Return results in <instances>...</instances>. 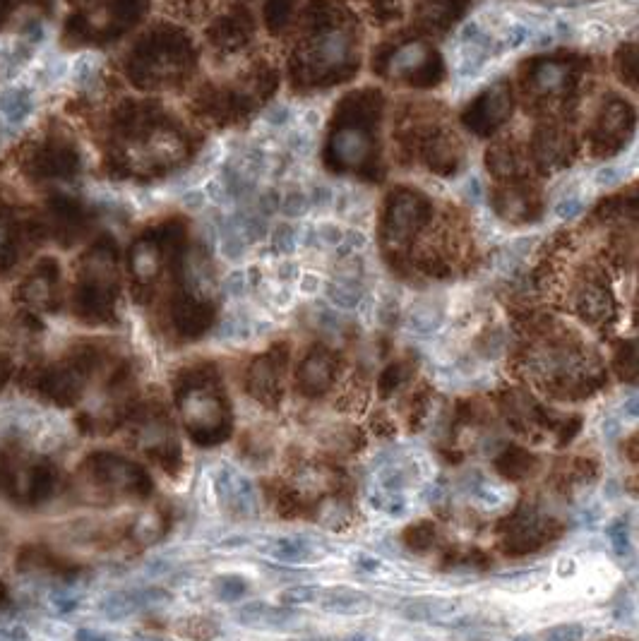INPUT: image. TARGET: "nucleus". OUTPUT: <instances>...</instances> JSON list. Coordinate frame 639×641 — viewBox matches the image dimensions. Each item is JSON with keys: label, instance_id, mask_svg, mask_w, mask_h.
Returning <instances> with one entry per match:
<instances>
[{"label": "nucleus", "instance_id": "nucleus-1", "mask_svg": "<svg viewBox=\"0 0 639 641\" xmlns=\"http://www.w3.org/2000/svg\"><path fill=\"white\" fill-rule=\"evenodd\" d=\"M176 406L185 433L195 445L214 447L231 437V409L212 373L183 370L176 382Z\"/></svg>", "mask_w": 639, "mask_h": 641}, {"label": "nucleus", "instance_id": "nucleus-2", "mask_svg": "<svg viewBox=\"0 0 639 641\" xmlns=\"http://www.w3.org/2000/svg\"><path fill=\"white\" fill-rule=\"evenodd\" d=\"M77 481L97 500H147L154 493L152 476L137 461L109 449L87 454L77 469Z\"/></svg>", "mask_w": 639, "mask_h": 641}, {"label": "nucleus", "instance_id": "nucleus-3", "mask_svg": "<svg viewBox=\"0 0 639 641\" xmlns=\"http://www.w3.org/2000/svg\"><path fill=\"white\" fill-rule=\"evenodd\" d=\"M99 365L101 356L97 351H82L68 361L49 365L34 375L29 389L46 404L58 406V409H75L85 399L89 382Z\"/></svg>", "mask_w": 639, "mask_h": 641}, {"label": "nucleus", "instance_id": "nucleus-4", "mask_svg": "<svg viewBox=\"0 0 639 641\" xmlns=\"http://www.w3.org/2000/svg\"><path fill=\"white\" fill-rule=\"evenodd\" d=\"M128 421L133 423L137 442H140L142 452L152 464L166 473H176L183 464L181 445H178L173 425L166 416L164 406L159 404H135L130 411Z\"/></svg>", "mask_w": 639, "mask_h": 641}, {"label": "nucleus", "instance_id": "nucleus-5", "mask_svg": "<svg viewBox=\"0 0 639 641\" xmlns=\"http://www.w3.org/2000/svg\"><path fill=\"white\" fill-rule=\"evenodd\" d=\"M503 529L507 531V538L503 543V550L507 555L534 553V550L543 548V545L555 541V538L560 536L558 521H543L527 507H522L519 512L512 514V517L505 521Z\"/></svg>", "mask_w": 639, "mask_h": 641}, {"label": "nucleus", "instance_id": "nucleus-6", "mask_svg": "<svg viewBox=\"0 0 639 641\" xmlns=\"http://www.w3.org/2000/svg\"><path fill=\"white\" fill-rule=\"evenodd\" d=\"M286 368V349H274L265 356L255 358L250 363L246 375V389L255 401H260L262 406H279L282 401V380Z\"/></svg>", "mask_w": 639, "mask_h": 641}, {"label": "nucleus", "instance_id": "nucleus-7", "mask_svg": "<svg viewBox=\"0 0 639 641\" xmlns=\"http://www.w3.org/2000/svg\"><path fill=\"white\" fill-rule=\"evenodd\" d=\"M217 497L231 517L246 519L258 512L255 485L234 466H222V471L217 473Z\"/></svg>", "mask_w": 639, "mask_h": 641}, {"label": "nucleus", "instance_id": "nucleus-8", "mask_svg": "<svg viewBox=\"0 0 639 641\" xmlns=\"http://www.w3.org/2000/svg\"><path fill=\"white\" fill-rule=\"evenodd\" d=\"M337 377V363L327 349H313L296 370V387L303 397L320 399L330 392Z\"/></svg>", "mask_w": 639, "mask_h": 641}, {"label": "nucleus", "instance_id": "nucleus-9", "mask_svg": "<svg viewBox=\"0 0 639 641\" xmlns=\"http://www.w3.org/2000/svg\"><path fill=\"white\" fill-rule=\"evenodd\" d=\"M17 567L32 569V572L58 574V577L77 572L73 560H68V557L61 555L56 548H51V545L46 543H27L25 548L17 553Z\"/></svg>", "mask_w": 639, "mask_h": 641}, {"label": "nucleus", "instance_id": "nucleus-10", "mask_svg": "<svg viewBox=\"0 0 639 641\" xmlns=\"http://www.w3.org/2000/svg\"><path fill=\"white\" fill-rule=\"evenodd\" d=\"M296 610L286 608V605H272L265 601L246 603L236 613L238 625L243 627H258V629H277L289 625L296 620Z\"/></svg>", "mask_w": 639, "mask_h": 641}, {"label": "nucleus", "instance_id": "nucleus-11", "mask_svg": "<svg viewBox=\"0 0 639 641\" xmlns=\"http://www.w3.org/2000/svg\"><path fill=\"white\" fill-rule=\"evenodd\" d=\"M493 466L500 476L507 478V481H524V478L534 471L536 457L529 452V449L510 445V447H505L498 457H495Z\"/></svg>", "mask_w": 639, "mask_h": 641}, {"label": "nucleus", "instance_id": "nucleus-12", "mask_svg": "<svg viewBox=\"0 0 639 641\" xmlns=\"http://www.w3.org/2000/svg\"><path fill=\"white\" fill-rule=\"evenodd\" d=\"M318 598H320L322 610H327V613H339V615L363 613V610H368V603H370V598L363 591L344 589V586H339V589L320 591Z\"/></svg>", "mask_w": 639, "mask_h": 641}, {"label": "nucleus", "instance_id": "nucleus-13", "mask_svg": "<svg viewBox=\"0 0 639 641\" xmlns=\"http://www.w3.org/2000/svg\"><path fill=\"white\" fill-rule=\"evenodd\" d=\"M277 562H289V565H298V562H306L313 557L315 545L306 536H282L277 538L270 548H267Z\"/></svg>", "mask_w": 639, "mask_h": 641}, {"label": "nucleus", "instance_id": "nucleus-14", "mask_svg": "<svg viewBox=\"0 0 639 641\" xmlns=\"http://www.w3.org/2000/svg\"><path fill=\"white\" fill-rule=\"evenodd\" d=\"M164 531H166V517L161 514V509H152V512H145L135 521L130 536H133L135 543L149 545V543H157L159 538L164 536Z\"/></svg>", "mask_w": 639, "mask_h": 641}, {"label": "nucleus", "instance_id": "nucleus-15", "mask_svg": "<svg viewBox=\"0 0 639 641\" xmlns=\"http://www.w3.org/2000/svg\"><path fill=\"white\" fill-rule=\"evenodd\" d=\"M176 632L178 637L188 641H209L219 634V625L214 620H209V617L195 615V617H185V620L178 622Z\"/></svg>", "mask_w": 639, "mask_h": 641}, {"label": "nucleus", "instance_id": "nucleus-16", "mask_svg": "<svg viewBox=\"0 0 639 641\" xmlns=\"http://www.w3.org/2000/svg\"><path fill=\"white\" fill-rule=\"evenodd\" d=\"M404 543L406 548H411L414 553H426V550H431L435 543V524H431V521H418V524L409 526V529L404 531Z\"/></svg>", "mask_w": 639, "mask_h": 641}, {"label": "nucleus", "instance_id": "nucleus-17", "mask_svg": "<svg viewBox=\"0 0 639 641\" xmlns=\"http://www.w3.org/2000/svg\"><path fill=\"white\" fill-rule=\"evenodd\" d=\"M214 591L222 601L236 603L248 593V579L238 577V574H222V577L214 579Z\"/></svg>", "mask_w": 639, "mask_h": 641}, {"label": "nucleus", "instance_id": "nucleus-18", "mask_svg": "<svg viewBox=\"0 0 639 641\" xmlns=\"http://www.w3.org/2000/svg\"><path fill=\"white\" fill-rule=\"evenodd\" d=\"M406 377H409V373H406V365L404 363L387 365V368L380 373V380H378V394H380V397L387 399L390 394L397 392V389L406 382Z\"/></svg>", "mask_w": 639, "mask_h": 641}, {"label": "nucleus", "instance_id": "nucleus-19", "mask_svg": "<svg viewBox=\"0 0 639 641\" xmlns=\"http://www.w3.org/2000/svg\"><path fill=\"white\" fill-rule=\"evenodd\" d=\"M579 308H582V315L589 317V320H601V317L611 313V303H608L606 293L599 289H591L584 293Z\"/></svg>", "mask_w": 639, "mask_h": 641}, {"label": "nucleus", "instance_id": "nucleus-20", "mask_svg": "<svg viewBox=\"0 0 639 641\" xmlns=\"http://www.w3.org/2000/svg\"><path fill=\"white\" fill-rule=\"evenodd\" d=\"M318 596H320L318 586H291V589L279 593V605H286V608H296V605L313 603Z\"/></svg>", "mask_w": 639, "mask_h": 641}, {"label": "nucleus", "instance_id": "nucleus-21", "mask_svg": "<svg viewBox=\"0 0 639 641\" xmlns=\"http://www.w3.org/2000/svg\"><path fill=\"white\" fill-rule=\"evenodd\" d=\"M543 641H582L584 639V625L579 622H563L543 632Z\"/></svg>", "mask_w": 639, "mask_h": 641}, {"label": "nucleus", "instance_id": "nucleus-22", "mask_svg": "<svg viewBox=\"0 0 639 641\" xmlns=\"http://www.w3.org/2000/svg\"><path fill=\"white\" fill-rule=\"evenodd\" d=\"M608 536H611L615 553H618V555H627V550H630V541H627L625 524H620V521H615L611 529H608Z\"/></svg>", "mask_w": 639, "mask_h": 641}, {"label": "nucleus", "instance_id": "nucleus-23", "mask_svg": "<svg viewBox=\"0 0 639 641\" xmlns=\"http://www.w3.org/2000/svg\"><path fill=\"white\" fill-rule=\"evenodd\" d=\"M627 459L632 461V464H637V435H632L630 440H627Z\"/></svg>", "mask_w": 639, "mask_h": 641}, {"label": "nucleus", "instance_id": "nucleus-24", "mask_svg": "<svg viewBox=\"0 0 639 641\" xmlns=\"http://www.w3.org/2000/svg\"><path fill=\"white\" fill-rule=\"evenodd\" d=\"M361 562H363V569H378L380 562L378 560H370V557H361Z\"/></svg>", "mask_w": 639, "mask_h": 641}, {"label": "nucleus", "instance_id": "nucleus-25", "mask_svg": "<svg viewBox=\"0 0 639 641\" xmlns=\"http://www.w3.org/2000/svg\"><path fill=\"white\" fill-rule=\"evenodd\" d=\"M5 603H8V586H5L3 581H0V608H3Z\"/></svg>", "mask_w": 639, "mask_h": 641}, {"label": "nucleus", "instance_id": "nucleus-26", "mask_svg": "<svg viewBox=\"0 0 639 641\" xmlns=\"http://www.w3.org/2000/svg\"><path fill=\"white\" fill-rule=\"evenodd\" d=\"M515 641H531V637H519V639H515Z\"/></svg>", "mask_w": 639, "mask_h": 641}, {"label": "nucleus", "instance_id": "nucleus-27", "mask_svg": "<svg viewBox=\"0 0 639 641\" xmlns=\"http://www.w3.org/2000/svg\"><path fill=\"white\" fill-rule=\"evenodd\" d=\"M303 641H330V639H303Z\"/></svg>", "mask_w": 639, "mask_h": 641}]
</instances>
